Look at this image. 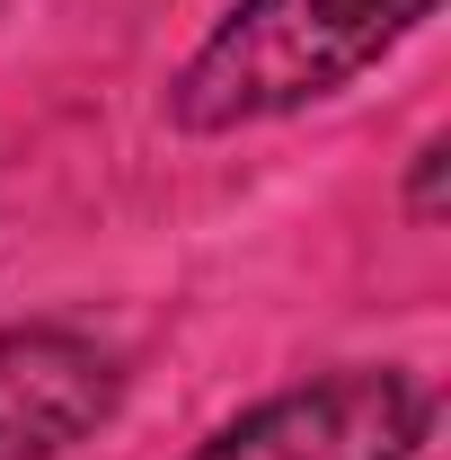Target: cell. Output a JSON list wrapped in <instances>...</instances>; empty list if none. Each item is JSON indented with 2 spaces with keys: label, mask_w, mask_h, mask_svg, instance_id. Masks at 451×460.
<instances>
[{
  "label": "cell",
  "mask_w": 451,
  "mask_h": 460,
  "mask_svg": "<svg viewBox=\"0 0 451 460\" xmlns=\"http://www.w3.org/2000/svg\"><path fill=\"white\" fill-rule=\"evenodd\" d=\"M398 222L407 230H443L451 222V124H425L416 151L398 160Z\"/></svg>",
  "instance_id": "cell-4"
},
{
  "label": "cell",
  "mask_w": 451,
  "mask_h": 460,
  "mask_svg": "<svg viewBox=\"0 0 451 460\" xmlns=\"http://www.w3.org/2000/svg\"><path fill=\"white\" fill-rule=\"evenodd\" d=\"M133 399V354L89 319H0V460H80Z\"/></svg>",
  "instance_id": "cell-3"
},
{
  "label": "cell",
  "mask_w": 451,
  "mask_h": 460,
  "mask_svg": "<svg viewBox=\"0 0 451 460\" xmlns=\"http://www.w3.org/2000/svg\"><path fill=\"white\" fill-rule=\"evenodd\" d=\"M434 18L443 0H222L213 27L177 54L160 115L186 142H239L292 124L363 89Z\"/></svg>",
  "instance_id": "cell-1"
},
{
  "label": "cell",
  "mask_w": 451,
  "mask_h": 460,
  "mask_svg": "<svg viewBox=\"0 0 451 460\" xmlns=\"http://www.w3.org/2000/svg\"><path fill=\"white\" fill-rule=\"evenodd\" d=\"M434 425H443V381L363 354L257 390L222 425H204L177 460H425Z\"/></svg>",
  "instance_id": "cell-2"
},
{
  "label": "cell",
  "mask_w": 451,
  "mask_h": 460,
  "mask_svg": "<svg viewBox=\"0 0 451 460\" xmlns=\"http://www.w3.org/2000/svg\"><path fill=\"white\" fill-rule=\"evenodd\" d=\"M0 9H9V0H0Z\"/></svg>",
  "instance_id": "cell-5"
}]
</instances>
